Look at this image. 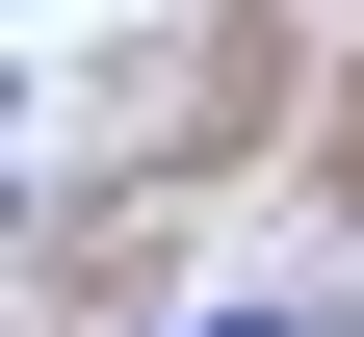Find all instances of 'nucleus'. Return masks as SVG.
<instances>
[{
	"instance_id": "obj_1",
	"label": "nucleus",
	"mask_w": 364,
	"mask_h": 337,
	"mask_svg": "<svg viewBox=\"0 0 364 337\" xmlns=\"http://www.w3.org/2000/svg\"><path fill=\"white\" fill-rule=\"evenodd\" d=\"M208 337H287V311H208Z\"/></svg>"
}]
</instances>
